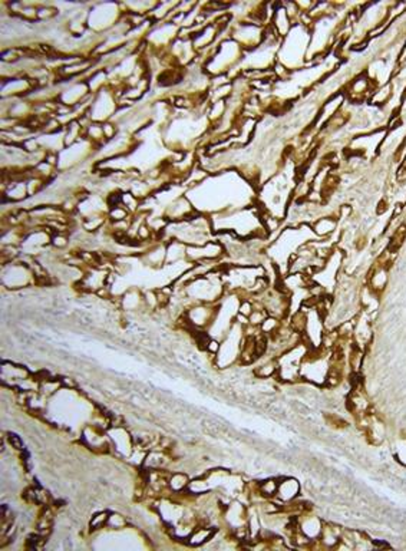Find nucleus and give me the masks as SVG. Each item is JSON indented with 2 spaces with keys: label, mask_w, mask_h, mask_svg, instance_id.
<instances>
[{
  "label": "nucleus",
  "mask_w": 406,
  "mask_h": 551,
  "mask_svg": "<svg viewBox=\"0 0 406 551\" xmlns=\"http://www.w3.org/2000/svg\"><path fill=\"white\" fill-rule=\"evenodd\" d=\"M307 347L303 343H297L292 349L277 359V372L283 381H296L300 376V368L307 355Z\"/></svg>",
  "instance_id": "nucleus-1"
},
{
  "label": "nucleus",
  "mask_w": 406,
  "mask_h": 551,
  "mask_svg": "<svg viewBox=\"0 0 406 551\" xmlns=\"http://www.w3.org/2000/svg\"><path fill=\"white\" fill-rule=\"evenodd\" d=\"M217 534V528L214 527H206V525H197L187 538V544L191 547H202L211 540H214Z\"/></svg>",
  "instance_id": "nucleus-2"
},
{
  "label": "nucleus",
  "mask_w": 406,
  "mask_h": 551,
  "mask_svg": "<svg viewBox=\"0 0 406 551\" xmlns=\"http://www.w3.org/2000/svg\"><path fill=\"white\" fill-rule=\"evenodd\" d=\"M299 482L296 479H292V478H286L283 479V482H279V489H277V497L283 501V503H289V501H293L294 498L299 495Z\"/></svg>",
  "instance_id": "nucleus-3"
},
{
  "label": "nucleus",
  "mask_w": 406,
  "mask_h": 551,
  "mask_svg": "<svg viewBox=\"0 0 406 551\" xmlns=\"http://www.w3.org/2000/svg\"><path fill=\"white\" fill-rule=\"evenodd\" d=\"M189 482H191V478H189L188 474L174 472V474H170V478H168V488H170L171 493L178 494V493L188 489Z\"/></svg>",
  "instance_id": "nucleus-4"
},
{
  "label": "nucleus",
  "mask_w": 406,
  "mask_h": 551,
  "mask_svg": "<svg viewBox=\"0 0 406 551\" xmlns=\"http://www.w3.org/2000/svg\"><path fill=\"white\" fill-rule=\"evenodd\" d=\"M300 530H302L304 535H307L309 538H313V537H317L320 534L321 527L317 518L310 517V518H304V521L300 525Z\"/></svg>",
  "instance_id": "nucleus-5"
},
{
  "label": "nucleus",
  "mask_w": 406,
  "mask_h": 551,
  "mask_svg": "<svg viewBox=\"0 0 406 551\" xmlns=\"http://www.w3.org/2000/svg\"><path fill=\"white\" fill-rule=\"evenodd\" d=\"M109 511H99L94 517H91L89 520V531H99L108 525V518H109Z\"/></svg>",
  "instance_id": "nucleus-6"
},
{
  "label": "nucleus",
  "mask_w": 406,
  "mask_h": 551,
  "mask_svg": "<svg viewBox=\"0 0 406 551\" xmlns=\"http://www.w3.org/2000/svg\"><path fill=\"white\" fill-rule=\"evenodd\" d=\"M128 525V520L121 515L119 513H111L109 514V518H108V528L111 530H122Z\"/></svg>",
  "instance_id": "nucleus-7"
},
{
  "label": "nucleus",
  "mask_w": 406,
  "mask_h": 551,
  "mask_svg": "<svg viewBox=\"0 0 406 551\" xmlns=\"http://www.w3.org/2000/svg\"><path fill=\"white\" fill-rule=\"evenodd\" d=\"M277 489H279V482H276V479H267V481L261 482L258 485L260 494L264 495V497H274V495H277Z\"/></svg>",
  "instance_id": "nucleus-8"
},
{
  "label": "nucleus",
  "mask_w": 406,
  "mask_h": 551,
  "mask_svg": "<svg viewBox=\"0 0 406 551\" xmlns=\"http://www.w3.org/2000/svg\"><path fill=\"white\" fill-rule=\"evenodd\" d=\"M276 372H277V362H267V363L261 364L258 369H255V375L260 378H268Z\"/></svg>",
  "instance_id": "nucleus-9"
},
{
  "label": "nucleus",
  "mask_w": 406,
  "mask_h": 551,
  "mask_svg": "<svg viewBox=\"0 0 406 551\" xmlns=\"http://www.w3.org/2000/svg\"><path fill=\"white\" fill-rule=\"evenodd\" d=\"M405 237H406V227H400V228H397L396 231H395L393 238H392V241H390L389 249H390L392 252H396L397 249L400 247V244L403 243Z\"/></svg>",
  "instance_id": "nucleus-10"
},
{
  "label": "nucleus",
  "mask_w": 406,
  "mask_h": 551,
  "mask_svg": "<svg viewBox=\"0 0 406 551\" xmlns=\"http://www.w3.org/2000/svg\"><path fill=\"white\" fill-rule=\"evenodd\" d=\"M333 228H334V221H331L329 218H323L320 221H317V224L314 225V231L317 234L330 233Z\"/></svg>",
  "instance_id": "nucleus-11"
},
{
  "label": "nucleus",
  "mask_w": 406,
  "mask_h": 551,
  "mask_svg": "<svg viewBox=\"0 0 406 551\" xmlns=\"http://www.w3.org/2000/svg\"><path fill=\"white\" fill-rule=\"evenodd\" d=\"M50 243H52V246L53 247H56V249H63V247H66L67 246V237L65 235V234H52V240H50Z\"/></svg>",
  "instance_id": "nucleus-12"
},
{
  "label": "nucleus",
  "mask_w": 406,
  "mask_h": 551,
  "mask_svg": "<svg viewBox=\"0 0 406 551\" xmlns=\"http://www.w3.org/2000/svg\"><path fill=\"white\" fill-rule=\"evenodd\" d=\"M8 441H9V444L12 445V448L18 449V451H23V449H25L22 439H20L16 434L9 432V434H8Z\"/></svg>",
  "instance_id": "nucleus-13"
}]
</instances>
